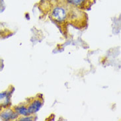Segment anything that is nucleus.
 Masks as SVG:
<instances>
[{
	"instance_id": "1",
	"label": "nucleus",
	"mask_w": 121,
	"mask_h": 121,
	"mask_svg": "<svg viewBox=\"0 0 121 121\" xmlns=\"http://www.w3.org/2000/svg\"><path fill=\"white\" fill-rule=\"evenodd\" d=\"M43 103L40 99H36L30 102V103L26 107L29 115L34 113L37 112L41 108Z\"/></svg>"
},
{
	"instance_id": "2",
	"label": "nucleus",
	"mask_w": 121,
	"mask_h": 121,
	"mask_svg": "<svg viewBox=\"0 0 121 121\" xmlns=\"http://www.w3.org/2000/svg\"><path fill=\"white\" fill-rule=\"evenodd\" d=\"M53 16L58 21H62L65 18V12L62 8H56L53 12Z\"/></svg>"
},
{
	"instance_id": "3",
	"label": "nucleus",
	"mask_w": 121,
	"mask_h": 121,
	"mask_svg": "<svg viewBox=\"0 0 121 121\" xmlns=\"http://www.w3.org/2000/svg\"><path fill=\"white\" fill-rule=\"evenodd\" d=\"M17 113V112H14L12 111L9 110V111H5L2 113L1 116L4 120H10L16 118L18 116Z\"/></svg>"
},
{
	"instance_id": "4",
	"label": "nucleus",
	"mask_w": 121,
	"mask_h": 121,
	"mask_svg": "<svg viewBox=\"0 0 121 121\" xmlns=\"http://www.w3.org/2000/svg\"><path fill=\"white\" fill-rule=\"evenodd\" d=\"M16 112L19 113L20 115H23V116H29V113L27 111V109L26 107L24 105L19 106L15 109Z\"/></svg>"
},
{
	"instance_id": "5",
	"label": "nucleus",
	"mask_w": 121,
	"mask_h": 121,
	"mask_svg": "<svg viewBox=\"0 0 121 121\" xmlns=\"http://www.w3.org/2000/svg\"><path fill=\"white\" fill-rule=\"evenodd\" d=\"M9 103V97L6 92L0 93V105H7Z\"/></svg>"
},
{
	"instance_id": "6",
	"label": "nucleus",
	"mask_w": 121,
	"mask_h": 121,
	"mask_svg": "<svg viewBox=\"0 0 121 121\" xmlns=\"http://www.w3.org/2000/svg\"><path fill=\"white\" fill-rule=\"evenodd\" d=\"M69 2L71 3H73L75 5H80L85 1V0H69Z\"/></svg>"
},
{
	"instance_id": "7",
	"label": "nucleus",
	"mask_w": 121,
	"mask_h": 121,
	"mask_svg": "<svg viewBox=\"0 0 121 121\" xmlns=\"http://www.w3.org/2000/svg\"><path fill=\"white\" fill-rule=\"evenodd\" d=\"M28 118L29 117H26V118H21V119H20V120H21V121H31V120H32L31 118Z\"/></svg>"
}]
</instances>
